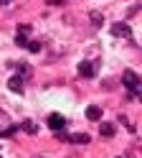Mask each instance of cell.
<instances>
[{"label":"cell","mask_w":142,"mask_h":158,"mask_svg":"<svg viewBox=\"0 0 142 158\" xmlns=\"http://www.w3.org/2000/svg\"><path fill=\"white\" fill-rule=\"evenodd\" d=\"M122 82H124L129 89L135 92V89H137V84H140V79H137V74H135V72H129V69H127V72L122 74Z\"/></svg>","instance_id":"cell-3"},{"label":"cell","mask_w":142,"mask_h":158,"mask_svg":"<svg viewBox=\"0 0 142 158\" xmlns=\"http://www.w3.org/2000/svg\"><path fill=\"white\" fill-rule=\"evenodd\" d=\"M89 21L94 23V26H101V23H104V18H101L99 10H91V13H89Z\"/></svg>","instance_id":"cell-9"},{"label":"cell","mask_w":142,"mask_h":158,"mask_svg":"<svg viewBox=\"0 0 142 158\" xmlns=\"http://www.w3.org/2000/svg\"><path fill=\"white\" fill-rule=\"evenodd\" d=\"M112 36H117V38H129V36H132V28H129L124 21L112 23Z\"/></svg>","instance_id":"cell-1"},{"label":"cell","mask_w":142,"mask_h":158,"mask_svg":"<svg viewBox=\"0 0 142 158\" xmlns=\"http://www.w3.org/2000/svg\"><path fill=\"white\" fill-rule=\"evenodd\" d=\"M8 3H13V0H0V5H8Z\"/></svg>","instance_id":"cell-15"},{"label":"cell","mask_w":142,"mask_h":158,"mask_svg":"<svg viewBox=\"0 0 142 158\" xmlns=\"http://www.w3.org/2000/svg\"><path fill=\"white\" fill-rule=\"evenodd\" d=\"M64 125H66V117L64 115H58V112L48 115V127H51V130H61Z\"/></svg>","instance_id":"cell-2"},{"label":"cell","mask_w":142,"mask_h":158,"mask_svg":"<svg viewBox=\"0 0 142 158\" xmlns=\"http://www.w3.org/2000/svg\"><path fill=\"white\" fill-rule=\"evenodd\" d=\"M28 33H30V26L28 23H20L18 26V36H28Z\"/></svg>","instance_id":"cell-10"},{"label":"cell","mask_w":142,"mask_h":158,"mask_svg":"<svg viewBox=\"0 0 142 158\" xmlns=\"http://www.w3.org/2000/svg\"><path fill=\"white\" fill-rule=\"evenodd\" d=\"M15 44L18 46H28L30 41H28V36H15Z\"/></svg>","instance_id":"cell-12"},{"label":"cell","mask_w":142,"mask_h":158,"mask_svg":"<svg viewBox=\"0 0 142 158\" xmlns=\"http://www.w3.org/2000/svg\"><path fill=\"white\" fill-rule=\"evenodd\" d=\"M69 140H71V143H79V145H81V143L86 145V143H89V135H86V133H76V135H69Z\"/></svg>","instance_id":"cell-8"},{"label":"cell","mask_w":142,"mask_h":158,"mask_svg":"<svg viewBox=\"0 0 142 158\" xmlns=\"http://www.w3.org/2000/svg\"><path fill=\"white\" fill-rule=\"evenodd\" d=\"M114 130H117V127L112 125V123H101V125H99V133H101V138H112V135H114Z\"/></svg>","instance_id":"cell-5"},{"label":"cell","mask_w":142,"mask_h":158,"mask_svg":"<svg viewBox=\"0 0 142 158\" xmlns=\"http://www.w3.org/2000/svg\"><path fill=\"white\" fill-rule=\"evenodd\" d=\"M46 3H48V5H61L64 0H46Z\"/></svg>","instance_id":"cell-14"},{"label":"cell","mask_w":142,"mask_h":158,"mask_svg":"<svg viewBox=\"0 0 142 158\" xmlns=\"http://www.w3.org/2000/svg\"><path fill=\"white\" fill-rule=\"evenodd\" d=\"M8 87L13 92H23V79H20V77H10L8 79Z\"/></svg>","instance_id":"cell-6"},{"label":"cell","mask_w":142,"mask_h":158,"mask_svg":"<svg viewBox=\"0 0 142 158\" xmlns=\"http://www.w3.org/2000/svg\"><path fill=\"white\" fill-rule=\"evenodd\" d=\"M20 77L28 79V77H30V66H20Z\"/></svg>","instance_id":"cell-13"},{"label":"cell","mask_w":142,"mask_h":158,"mask_svg":"<svg viewBox=\"0 0 142 158\" xmlns=\"http://www.w3.org/2000/svg\"><path fill=\"white\" fill-rule=\"evenodd\" d=\"M41 48H43V46H41L38 41H30V44H28V51H33V54H38Z\"/></svg>","instance_id":"cell-11"},{"label":"cell","mask_w":142,"mask_h":158,"mask_svg":"<svg viewBox=\"0 0 142 158\" xmlns=\"http://www.w3.org/2000/svg\"><path fill=\"white\" fill-rule=\"evenodd\" d=\"M86 117H89V120H99V117H101V107H97V105L86 107Z\"/></svg>","instance_id":"cell-7"},{"label":"cell","mask_w":142,"mask_h":158,"mask_svg":"<svg viewBox=\"0 0 142 158\" xmlns=\"http://www.w3.org/2000/svg\"><path fill=\"white\" fill-rule=\"evenodd\" d=\"M94 69H97V64H91V61H81V64H79V74L84 77V79H89V77H94Z\"/></svg>","instance_id":"cell-4"}]
</instances>
